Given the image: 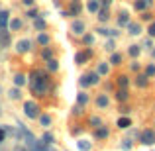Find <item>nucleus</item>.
Here are the masks:
<instances>
[{
  "label": "nucleus",
  "instance_id": "nucleus-1",
  "mask_svg": "<svg viewBox=\"0 0 155 151\" xmlns=\"http://www.w3.org/2000/svg\"><path fill=\"white\" fill-rule=\"evenodd\" d=\"M24 112H26L28 118H38V116H39V106L35 104V102L28 100L26 104H24Z\"/></svg>",
  "mask_w": 155,
  "mask_h": 151
},
{
  "label": "nucleus",
  "instance_id": "nucleus-2",
  "mask_svg": "<svg viewBox=\"0 0 155 151\" xmlns=\"http://www.w3.org/2000/svg\"><path fill=\"white\" fill-rule=\"evenodd\" d=\"M140 141L143 145H153L155 143V133H153V130H143V132H141V136H140Z\"/></svg>",
  "mask_w": 155,
  "mask_h": 151
},
{
  "label": "nucleus",
  "instance_id": "nucleus-3",
  "mask_svg": "<svg viewBox=\"0 0 155 151\" xmlns=\"http://www.w3.org/2000/svg\"><path fill=\"white\" fill-rule=\"evenodd\" d=\"M98 73H91V75H84L81 79V87H91V84H96L98 83Z\"/></svg>",
  "mask_w": 155,
  "mask_h": 151
},
{
  "label": "nucleus",
  "instance_id": "nucleus-4",
  "mask_svg": "<svg viewBox=\"0 0 155 151\" xmlns=\"http://www.w3.org/2000/svg\"><path fill=\"white\" fill-rule=\"evenodd\" d=\"M30 47H31V41H30V39H22V41L16 43V51H18V53H26V51H30Z\"/></svg>",
  "mask_w": 155,
  "mask_h": 151
},
{
  "label": "nucleus",
  "instance_id": "nucleus-5",
  "mask_svg": "<svg viewBox=\"0 0 155 151\" xmlns=\"http://www.w3.org/2000/svg\"><path fill=\"white\" fill-rule=\"evenodd\" d=\"M88 57H91V51H81V53H77V55H75V63L83 65V63H87V61H88Z\"/></svg>",
  "mask_w": 155,
  "mask_h": 151
},
{
  "label": "nucleus",
  "instance_id": "nucleus-6",
  "mask_svg": "<svg viewBox=\"0 0 155 151\" xmlns=\"http://www.w3.org/2000/svg\"><path fill=\"white\" fill-rule=\"evenodd\" d=\"M73 34L83 35V34H84V22H81V20H75V24H73Z\"/></svg>",
  "mask_w": 155,
  "mask_h": 151
},
{
  "label": "nucleus",
  "instance_id": "nucleus-7",
  "mask_svg": "<svg viewBox=\"0 0 155 151\" xmlns=\"http://www.w3.org/2000/svg\"><path fill=\"white\" fill-rule=\"evenodd\" d=\"M136 84H137L140 88H145V87L149 84V77H147V75H140V77H137V80H136Z\"/></svg>",
  "mask_w": 155,
  "mask_h": 151
},
{
  "label": "nucleus",
  "instance_id": "nucleus-8",
  "mask_svg": "<svg viewBox=\"0 0 155 151\" xmlns=\"http://www.w3.org/2000/svg\"><path fill=\"white\" fill-rule=\"evenodd\" d=\"M151 2L153 0H136L134 6H136V10H145L147 6H151Z\"/></svg>",
  "mask_w": 155,
  "mask_h": 151
},
{
  "label": "nucleus",
  "instance_id": "nucleus-9",
  "mask_svg": "<svg viewBox=\"0 0 155 151\" xmlns=\"http://www.w3.org/2000/svg\"><path fill=\"white\" fill-rule=\"evenodd\" d=\"M130 126H132V120H130V118H120V120H118V128L120 130H126V128H130Z\"/></svg>",
  "mask_w": 155,
  "mask_h": 151
},
{
  "label": "nucleus",
  "instance_id": "nucleus-10",
  "mask_svg": "<svg viewBox=\"0 0 155 151\" xmlns=\"http://www.w3.org/2000/svg\"><path fill=\"white\" fill-rule=\"evenodd\" d=\"M96 106H98V108H106V106H108V96L100 94L98 98H96Z\"/></svg>",
  "mask_w": 155,
  "mask_h": 151
},
{
  "label": "nucleus",
  "instance_id": "nucleus-11",
  "mask_svg": "<svg viewBox=\"0 0 155 151\" xmlns=\"http://www.w3.org/2000/svg\"><path fill=\"white\" fill-rule=\"evenodd\" d=\"M116 83H118V87H120V88H126L130 80H128V77H126V75H120V77L116 79Z\"/></svg>",
  "mask_w": 155,
  "mask_h": 151
},
{
  "label": "nucleus",
  "instance_id": "nucleus-12",
  "mask_svg": "<svg viewBox=\"0 0 155 151\" xmlns=\"http://www.w3.org/2000/svg\"><path fill=\"white\" fill-rule=\"evenodd\" d=\"M96 137H98V140H106V137H108V130L102 128V126L96 128Z\"/></svg>",
  "mask_w": 155,
  "mask_h": 151
},
{
  "label": "nucleus",
  "instance_id": "nucleus-13",
  "mask_svg": "<svg viewBox=\"0 0 155 151\" xmlns=\"http://www.w3.org/2000/svg\"><path fill=\"white\" fill-rule=\"evenodd\" d=\"M116 98L118 100H128V90H126V88H118V92H116Z\"/></svg>",
  "mask_w": 155,
  "mask_h": 151
},
{
  "label": "nucleus",
  "instance_id": "nucleus-14",
  "mask_svg": "<svg viewBox=\"0 0 155 151\" xmlns=\"http://www.w3.org/2000/svg\"><path fill=\"white\" fill-rule=\"evenodd\" d=\"M8 24V12H0V30H4Z\"/></svg>",
  "mask_w": 155,
  "mask_h": 151
},
{
  "label": "nucleus",
  "instance_id": "nucleus-15",
  "mask_svg": "<svg viewBox=\"0 0 155 151\" xmlns=\"http://www.w3.org/2000/svg\"><path fill=\"white\" fill-rule=\"evenodd\" d=\"M128 28H130V34H132V35H137L141 31L140 24H128Z\"/></svg>",
  "mask_w": 155,
  "mask_h": 151
},
{
  "label": "nucleus",
  "instance_id": "nucleus-16",
  "mask_svg": "<svg viewBox=\"0 0 155 151\" xmlns=\"http://www.w3.org/2000/svg\"><path fill=\"white\" fill-rule=\"evenodd\" d=\"M14 84L16 87H24V84H26V77L24 75H16L14 77Z\"/></svg>",
  "mask_w": 155,
  "mask_h": 151
},
{
  "label": "nucleus",
  "instance_id": "nucleus-17",
  "mask_svg": "<svg viewBox=\"0 0 155 151\" xmlns=\"http://www.w3.org/2000/svg\"><path fill=\"white\" fill-rule=\"evenodd\" d=\"M110 63H112V65H120V63H122V55H120V53H112V57H110Z\"/></svg>",
  "mask_w": 155,
  "mask_h": 151
},
{
  "label": "nucleus",
  "instance_id": "nucleus-18",
  "mask_svg": "<svg viewBox=\"0 0 155 151\" xmlns=\"http://www.w3.org/2000/svg\"><path fill=\"white\" fill-rule=\"evenodd\" d=\"M118 24H120V26H128L130 24V18H128V14H120V18H118Z\"/></svg>",
  "mask_w": 155,
  "mask_h": 151
},
{
  "label": "nucleus",
  "instance_id": "nucleus-19",
  "mask_svg": "<svg viewBox=\"0 0 155 151\" xmlns=\"http://www.w3.org/2000/svg\"><path fill=\"white\" fill-rule=\"evenodd\" d=\"M47 69H49L51 73H53V71H57V69H59V63H57L55 59H49V61H47Z\"/></svg>",
  "mask_w": 155,
  "mask_h": 151
},
{
  "label": "nucleus",
  "instance_id": "nucleus-20",
  "mask_svg": "<svg viewBox=\"0 0 155 151\" xmlns=\"http://www.w3.org/2000/svg\"><path fill=\"white\" fill-rule=\"evenodd\" d=\"M77 145H79V149L81 151H88V149H91V141H79V143H77Z\"/></svg>",
  "mask_w": 155,
  "mask_h": 151
},
{
  "label": "nucleus",
  "instance_id": "nucleus-21",
  "mask_svg": "<svg viewBox=\"0 0 155 151\" xmlns=\"http://www.w3.org/2000/svg\"><path fill=\"white\" fill-rule=\"evenodd\" d=\"M77 102H79V106H84V104L88 102V96L84 94V92H81V94H79V98H77Z\"/></svg>",
  "mask_w": 155,
  "mask_h": 151
},
{
  "label": "nucleus",
  "instance_id": "nucleus-22",
  "mask_svg": "<svg viewBox=\"0 0 155 151\" xmlns=\"http://www.w3.org/2000/svg\"><path fill=\"white\" fill-rule=\"evenodd\" d=\"M39 122H41V126H45V128H47V126H51V116H47V114H45V116L39 118Z\"/></svg>",
  "mask_w": 155,
  "mask_h": 151
},
{
  "label": "nucleus",
  "instance_id": "nucleus-23",
  "mask_svg": "<svg viewBox=\"0 0 155 151\" xmlns=\"http://www.w3.org/2000/svg\"><path fill=\"white\" fill-rule=\"evenodd\" d=\"M88 10L91 12H98V2H96V0H88Z\"/></svg>",
  "mask_w": 155,
  "mask_h": 151
},
{
  "label": "nucleus",
  "instance_id": "nucleus-24",
  "mask_svg": "<svg viewBox=\"0 0 155 151\" xmlns=\"http://www.w3.org/2000/svg\"><path fill=\"white\" fill-rule=\"evenodd\" d=\"M98 20L100 22H106L108 20V10H98Z\"/></svg>",
  "mask_w": 155,
  "mask_h": 151
},
{
  "label": "nucleus",
  "instance_id": "nucleus-25",
  "mask_svg": "<svg viewBox=\"0 0 155 151\" xmlns=\"http://www.w3.org/2000/svg\"><path fill=\"white\" fill-rule=\"evenodd\" d=\"M10 28H12V30H20V28H22V22H20V20L18 18H16V20H12V24H10Z\"/></svg>",
  "mask_w": 155,
  "mask_h": 151
},
{
  "label": "nucleus",
  "instance_id": "nucleus-26",
  "mask_svg": "<svg viewBox=\"0 0 155 151\" xmlns=\"http://www.w3.org/2000/svg\"><path fill=\"white\" fill-rule=\"evenodd\" d=\"M38 41L41 43V45H47V43H49V38H47L45 34H41V35H39V38H38Z\"/></svg>",
  "mask_w": 155,
  "mask_h": 151
},
{
  "label": "nucleus",
  "instance_id": "nucleus-27",
  "mask_svg": "<svg viewBox=\"0 0 155 151\" xmlns=\"http://www.w3.org/2000/svg\"><path fill=\"white\" fill-rule=\"evenodd\" d=\"M130 55H132V57L140 55V47H137V45H130Z\"/></svg>",
  "mask_w": 155,
  "mask_h": 151
},
{
  "label": "nucleus",
  "instance_id": "nucleus-28",
  "mask_svg": "<svg viewBox=\"0 0 155 151\" xmlns=\"http://www.w3.org/2000/svg\"><path fill=\"white\" fill-rule=\"evenodd\" d=\"M98 73H100V75L108 73V65H106V63H100V65H98Z\"/></svg>",
  "mask_w": 155,
  "mask_h": 151
},
{
  "label": "nucleus",
  "instance_id": "nucleus-29",
  "mask_svg": "<svg viewBox=\"0 0 155 151\" xmlns=\"http://www.w3.org/2000/svg\"><path fill=\"white\" fill-rule=\"evenodd\" d=\"M10 98H14V100H18V98H20V90H18V88L10 90Z\"/></svg>",
  "mask_w": 155,
  "mask_h": 151
},
{
  "label": "nucleus",
  "instance_id": "nucleus-30",
  "mask_svg": "<svg viewBox=\"0 0 155 151\" xmlns=\"http://www.w3.org/2000/svg\"><path fill=\"white\" fill-rule=\"evenodd\" d=\"M35 28L38 30H45V22L43 20H35Z\"/></svg>",
  "mask_w": 155,
  "mask_h": 151
},
{
  "label": "nucleus",
  "instance_id": "nucleus-31",
  "mask_svg": "<svg viewBox=\"0 0 155 151\" xmlns=\"http://www.w3.org/2000/svg\"><path fill=\"white\" fill-rule=\"evenodd\" d=\"M91 124L94 126V128H100V124H102V122H100V118H91Z\"/></svg>",
  "mask_w": 155,
  "mask_h": 151
},
{
  "label": "nucleus",
  "instance_id": "nucleus-32",
  "mask_svg": "<svg viewBox=\"0 0 155 151\" xmlns=\"http://www.w3.org/2000/svg\"><path fill=\"white\" fill-rule=\"evenodd\" d=\"M43 143H53V136L51 133H45V136H43Z\"/></svg>",
  "mask_w": 155,
  "mask_h": 151
},
{
  "label": "nucleus",
  "instance_id": "nucleus-33",
  "mask_svg": "<svg viewBox=\"0 0 155 151\" xmlns=\"http://www.w3.org/2000/svg\"><path fill=\"white\" fill-rule=\"evenodd\" d=\"M145 75H147V77H153V75H155V65H149V67H147V73H145Z\"/></svg>",
  "mask_w": 155,
  "mask_h": 151
},
{
  "label": "nucleus",
  "instance_id": "nucleus-34",
  "mask_svg": "<svg viewBox=\"0 0 155 151\" xmlns=\"http://www.w3.org/2000/svg\"><path fill=\"white\" fill-rule=\"evenodd\" d=\"M43 59H45V61L51 59V49H43Z\"/></svg>",
  "mask_w": 155,
  "mask_h": 151
},
{
  "label": "nucleus",
  "instance_id": "nucleus-35",
  "mask_svg": "<svg viewBox=\"0 0 155 151\" xmlns=\"http://www.w3.org/2000/svg\"><path fill=\"white\" fill-rule=\"evenodd\" d=\"M149 35H151V38H155V24H151V26H149Z\"/></svg>",
  "mask_w": 155,
  "mask_h": 151
},
{
  "label": "nucleus",
  "instance_id": "nucleus-36",
  "mask_svg": "<svg viewBox=\"0 0 155 151\" xmlns=\"http://www.w3.org/2000/svg\"><path fill=\"white\" fill-rule=\"evenodd\" d=\"M84 43H87V45H91V43H92V35H84Z\"/></svg>",
  "mask_w": 155,
  "mask_h": 151
},
{
  "label": "nucleus",
  "instance_id": "nucleus-37",
  "mask_svg": "<svg viewBox=\"0 0 155 151\" xmlns=\"http://www.w3.org/2000/svg\"><path fill=\"white\" fill-rule=\"evenodd\" d=\"M122 147H124V149H130V147H132V141H130V140H126V141H124V145H122Z\"/></svg>",
  "mask_w": 155,
  "mask_h": 151
},
{
  "label": "nucleus",
  "instance_id": "nucleus-38",
  "mask_svg": "<svg viewBox=\"0 0 155 151\" xmlns=\"http://www.w3.org/2000/svg\"><path fill=\"white\" fill-rule=\"evenodd\" d=\"M79 10H81V8H79V4H75V6L71 8V12H73V14H79Z\"/></svg>",
  "mask_w": 155,
  "mask_h": 151
},
{
  "label": "nucleus",
  "instance_id": "nucleus-39",
  "mask_svg": "<svg viewBox=\"0 0 155 151\" xmlns=\"http://www.w3.org/2000/svg\"><path fill=\"white\" fill-rule=\"evenodd\" d=\"M4 137H6V132H4V130L0 128V141H4Z\"/></svg>",
  "mask_w": 155,
  "mask_h": 151
},
{
  "label": "nucleus",
  "instance_id": "nucleus-40",
  "mask_svg": "<svg viewBox=\"0 0 155 151\" xmlns=\"http://www.w3.org/2000/svg\"><path fill=\"white\" fill-rule=\"evenodd\" d=\"M132 69L134 71H140V63H132Z\"/></svg>",
  "mask_w": 155,
  "mask_h": 151
},
{
  "label": "nucleus",
  "instance_id": "nucleus-41",
  "mask_svg": "<svg viewBox=\"0 0 155 151\" xmlns=\"http://www.w3.org/2000/svg\"><path fill=\"white\" fill-rule=\"evenodd\" d=\"M24 4H26V6H31V4H34V0H24Z\"/></svg>",
  "mask_w": 155,
  "mask_h": 151
},
{
  "label": "nucleus",
  "instance_id": "nucleus-42",
  "mask_svg": "<svg viewBox=\"0 0 155 151\" xmlns=\"http://www.w3.org/2000/svg\"><path fill=\"white\" fill-rule=\"evenodd\" d=\"M100 2H102V4H104V6H108V4H110V2H112V0H100Z\"/></svg>",
  "mask_w": 155,
  "mask_h": 151
},
{
  "label": "nucleus",
  "instance_id": "nucleus-43",
  "mask_svg": "<svg viewBox=\"0 0 155 151\" xmlns=\"http://www.w3.org/2000/svg\"><path fill=\"white\" fill-rule=\"evenodd\" d=\"M16 151H26V149H24V147H16Z\"/></svg>",
  "mask_w": 155,
  "mask_h": 151
},
{
  "label": "nucleus",
  "instance_id": "nucleus-44",
  "mask_svg": "<svg viewBox=\"0 0 155 151\" xmlns=\"http://www.w3.org/2000/svg\"><path fill=\"white\" fill-rule=\"evenodd\" d=\"M153 55H155V51H153Z\"/></svg>",
  "mask_w": 155,
  "mask_h": 151
}]
</instances>
